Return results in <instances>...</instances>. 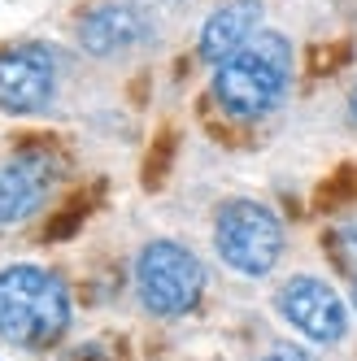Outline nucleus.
<instances>
[{"mask_svg":"<svg viewBox=\"0 0 357 361\" xmlns=\"http://www.w3.org/2000/svg\"><path fill=\"white\" fill-rule=\"evenodd\" d=\"M152 31H157V22L135 0H109V5H96L92 13L79 18V44L92 57L131 53L144 39H152Z\"/></svg>","mask_w":357,"mask_h":361,"instance_id":"nucleus-8","label":"nucleus"},{"mask_svg":"<svg viewBox=\"0 0 357 361\" xmlns=\"http://www.w3.org/2000/svg\"><path fill=\"white\" fill-rule=\"evenodd\" d=\"M331 262H340L357 279V226H344L340 235H331Z\"/></svg>","mask_w":357,"mask_h":361,"instance_id":"nucleus-10","label":"nucleus"},{"mask_svg":"<svg viewBox=\"0 0 357 361\" xmlns=\"http://www.w3.org/2000/svg\"><path fill=\"white\" fill-rule=\"evenodd\" d=\"M262 27V5L258 0H231L218 13H210V22L200 27V57L210 66H222L226 57H236L240 48L258 35Z\"/></svg>","mask_w":357,"mask_h":361,"instance_id":"nucleus-9","label":"nucleus"},{"mask_svg":"<svg viewBox=\"0 0 357 361\" xmlns=\"http://www.w3.org/2000/svg\"><path fill=\"white\" fill-rule=\"evenodd\" d=\"M349 114H353V122H357V83H353V96H349Z\"/></svg>","mask_w":357,"mask_h":361,"instance_id":"nucleus-13","label":"nucleus"},{"mask_svg":"<svg viewBox=\"0 0 357 361\" xmlns=\"http://www.w3.org/2000/svg\"><path fill=\"white\" fill-rule=\"evenodd\" d=\"M57 92V57L44 44H13L0 53V114H40Z\"/></svg>","mask_w":357,"mask_h":361,"instance_id":"nucleus-6","label":"nucleus"},{"mask_svg":"<svg viewBox=\"0 0 357 361\" xmlns=\"http://www.w3.org/2000/svg\"><path fill=\"white\" fill-rule=\"evenodd\" d=\"M292 48L279 31H258L236 57L214 66V100L231 118H262L288 92Z\"/></svg>","mask_w":357,"mask_h":361,"instance_id":"nucleus-2","label":"nucleus"},{"mask_svg":"<svg viewBox=\"0 0 357 361\" xmlns=\"http://www.w3.org/2000/svg\"><path fill=\"white\" fill-rule=\"evenodd\" d=\"M274 305H279V314H284V322L314 344H340L344 331H349V309L336 296V288L322 283V279H310V274L288 279L284 288H279Z\"/></svg>","mask_w":357,"mask_h":361,"instance_id":"nucleus-5","label":"nucleus"},{"mask_svg":"<svg viewBox=\"0 0 357 361\" xmlns=\"http://www.w3.org/2000/svg\"><path fill=\"white\" fill-rule=\"evenodd\" d=\"M135 292L148 314L183 318L205 296V266L174 240H152L135 262Z\"/></svg>","mask_w":357,"mask_h":361,"instance_id":"nucleus-3","label":"nucleus"},{"mask_svg":"<svg viewBox=\"0 0 357 361\" xmlns=\"http://www.w3.org/2000/svg\"><path fill=\"white\" fill-rule=\"evenodd\" d=\"M262 361H318V357H310V353H301V348H274V353H266Z\"/></svg>","mask_w":357,"mask_h":361,"instance_id":"nucleus-12","label":"nucleus"},{"mask_svg":"<svg viewBox=\"0 0 357 361\" xmlns=\"http://www.w3.org/2000/svg\"><path fill=\"white\" fill-rule=\"evenodd\" d=\"M214 248L236 274L262 279L284 257V222L262 200H226L214 222Z\"/></svg>","mask_w":357,"mask_h":361,"instance_id":"nucleus-4","label":"nucleus"},{"mask_svg":"<svg viewBox=\"0 0 357 361\" xmlns=\"http://www.w3.org/2000/svg\"><path fill=\"white\" fill-rule=\"evenodd\" d=\"M66 361H109V353H105V348H96V344H83V348H74Z\"/></svg>","mask_w":357,"mask_h":361,"instance_id":"nucleus-11","label":"nucleus"},{"mask_svg":"<svg viewBox=\"0 0 357 361\" xmlns=\"http://www.w3.org/2000/svg\"><path fill=\"white\" fill-rule=\"evenodd\" d=\"M57 183V157L48 148H22L0 166V226L27 222Z\"/></svg>","mask_w":357,"mask_h":361,"instance_id":"nucleus-7","label":"nucleus"},{"mask_svg":"<svg viewBox=\"0 0 357 361\" xmlns=\"http://www.w3.org/2000/svg\"><path fill=\"white\" fill-rule=\"evenodd\" d=\"M70 326V292L44 266L0 270V340L13 348L44 353L61 344Z\"/></svg>","mask_w":357,"mask_h":361,"instance_id":"nucleus-1","label":"nucleus"},{"mask_svg":"<svg viewBox=\"0 0 357 361\" xmlns=\"http://www.w3.org/2000/svg\"><path fill=\"white\" fill-rule=\"evenodd\" d=\"M353 309H357V279H353Z\"/></svg>","mask_w":357,"mask_h":361,"instance_id":"nucleus-14","label":"nucleus"}]
</instances>
